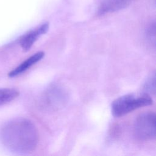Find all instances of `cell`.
Returning <instances> with one entry per match:
<instances>
[{"mask_svg": "<svg viewBox=\"0 0 156 156\" xmlns=\"http://www.w3.org/2000/svg\"><path fill=\"white\" fill-rule=\"evenodd\" d=\"M0 139L9 150L17 154H29L34 151L38 143V130L28 119H13L3 125Z\"/></svg>", "mask_w": 156, "mask_h": 156, "instance_id": "obj_1", "label": "cell"}, {"mask_svg": "<svg viewBox=\"0 0 156 156\" xmlns=\"http://www.w3.org/2000/svg\"><path fill=\"white\" fill-rule=\"evenodd\" d=\"M153 101L146 93L136 96L128 94L116 99L112 104L111 111L113 116L119 118L136 109L152 104Z\"/></svg>", "mask_w": 156, "mask_h": 156, "instance_id": "obj_2", "label": "cell"}, {"mask_svg": "<svg viewBox=\"0 0 156 156\" xmlns=\"http://www.w3.org/2000/svg\"><path fill=\"white\" fill-rule=\"evenodd\" d=\"M155 114L146 112L140 114L135 119L133 133L135 137L141 141H151L155 138Z\"/></svg>", "mask_w": 156, "mask_h": 156, "instance_id": "obj_3", "label": "cell"}, {"mask_svg": "<svg viewBox=\"0 0 156 156\" xmlns=\"http://www.w3.org/2000/svg\"><path fill=\"white\" fill-rule=\"evenodd\" d=\"M48 29L49 23H44L23 35L20 40V44L23 49L29 50L38 38L47 32Z\"/></svg>", "mask_w": 156, "mask_h": 156, "instance_id": "obj_4", "label": "cell"}, {"mask_svg": "<svg viewBox=\"0 0 156 156\" xmlns=\"http://www.w3.org/2000/svg\"><path fill=\"white\" fill-rule=\"evenodd\" d=\"M133 0H104L98 9L100 15L112 13L126 7Z\"/></svg>", "mask_w": 156, "mask_h": 156, "instance_id": "obj_5", "label": "cell"}, {"mask_svg": "<svg viewBox=\"0 0 156 156\" xmlns=\"http://www.w3.org/2000/svg\"><path fill=\"white\" fill-rule=\"evenodd\" d=\"M44 56V52L42 51L37 52L27 58L24 62H23L20 65L16 66L15 69L12 70L9 73V76L11 77H13L17 76L26 70H27L29 68H30L32 65L39 62L40 60L43 58Z\"/></svg>", "mask_w": 156, "mask_h": 156, "instance_id": "obj_6", "label": "cell"}, {"mask_svg": "<svg viewBox=\"0 0 156 156\" xmlns=\"http://www.w3.org/2000/svg\"><path fill=\"white\" fill-rule=\"evenodd\" d=\"M20 92L12 88H0V106L8 104L16 99Z\"/></svg>", "mask_w": 156, "mask_h": 156, "instance_id": "obj_7", "label": "cell"}, {"mask_svg": "<svg viewBox=\"0 0 156 156\" xmlns=\"http://www.w3.org/2000/svg\"><path fill=\"white\" fill-rule=\"evenodd\" d=\"M155 74H154L152 76H151L146 81L144 89L146 91V94H149V93H155Z\"/></svg>", "mask_w": 156, "mask_h": 156, "instance_id": "obj_8", "label": "cell"}]
</instances>
